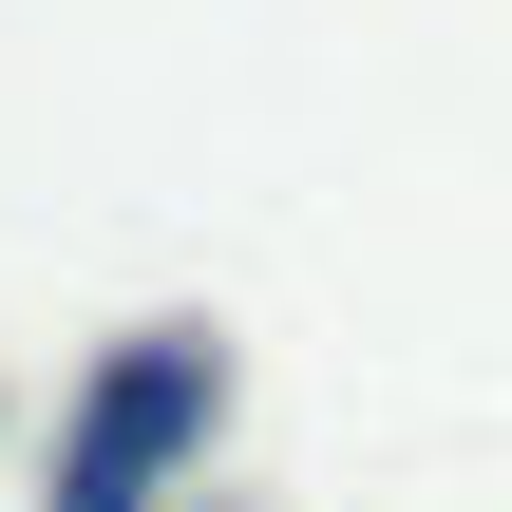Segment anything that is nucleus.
Wrapping results in <instances>:
<instances>
[{
    "label": "nucleus",
    "instance_id": "f257e3e1",
    "mask_svg": "<svg viewBox=\"0 0 512 512\" xmlns=\"http://www.w3.org/2000/svg\"><path fill=\"white\" fill-rule=\"evenodd\" d=\"M209 399H228V361H209V323H152L114 380H95V418H76V456H57V512H152L190 475V437H209Z\"/></svg>",
    "mask_w": 512,
    "mask_h": 512
}]
</instances>
